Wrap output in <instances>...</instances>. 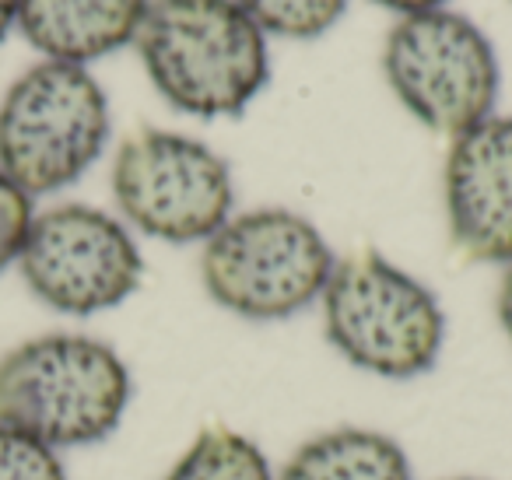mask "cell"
I'll return each instance as SVG.
<instances>
[{"instance_id":"cell-11","label":"cell","mask_w":512,"mask_h":480,"mask_svg":"<svg viewBox=\"0 0 512 480\" xmlns=\"http://www.w3.org/2000/svg\"><path fill=\"white\" fill-rule=\"evenodd\" d=\"M274 480H414V470L393 435L348 424L306 438Z\"/></svg>"},{"instance_id":"cell-19","label":"cell","mask_w":512,"mask_h":480,"mask_svg":"<svg viewBox=\"0 0 512 480\" xmlns=\"http://www.w3.org/2000/svg\"><path fill=\"white\" fill-rule=\"evenodd\" d=\"M446 480H481V477H446Z\"/></svg>"},{"instance_id":"cell-4","label":"cell","mask_w":512,"mask_h":480,"mask_svg":"<svg viewBox=\"0 0 512 480\" xmlns=\"http://www.w3.org/2000/svg\"><path fill=\"white\" fill-rule=\"evenodd\" d=\"M337 256L323 232L288 207L232 214L204 242L200 277L221 309L253 323H278L323 298Z\"/></svg>"},{"instance_id":"cell-5","label":"cell","mask_w":512,"mask_h":480,"mask_svg":"<svg viewBox=\"0 0 512 480\" xmlns=\"http://www.w3.org/2000/svg\"><path fill=\"white\" fill-rule=\"evenodd\" d=\"M109 99L74 64L29 67L0 99V172L32 200L78 183L106 151Z\"/></svg>"},{"instance_id":"cell-13","label":"cell","mask_w":512,"mask_h":480,"mask_svg":"<svg viewBox=\"0 0 512 480\" xmlns=\"http://www.w3.org/2000/svg\"><path fill=\"white\" fill-rule=\"evenodd\" d=\"M256 29L281 39H316L337 25L348 0H235Z\"/></svg>"},{"instance_id":"cell-14","label":"cell","mask_w":512,"mask_h":480,"mask_svg":"<svg viewBox=\"0 0 512 480\" xmlns=\"http://www.w3.org/2000/svg\"><path fill=\"white\" fill-rule=\"evenodd\" d=\"M0 480H71L53 445L0 424Z\"/></svg>"},{"instance_id":"cell-6","label":"cell","mask_w":512,"mask_h":480,"mask_svg":"<svg viewBox=\"0 0 512 480\" xmlns=\"http://www.w3.org/2000/svg\"><path fill=\"white\" fill-rule=\"evenodd\" d=\"M113 200L123 225L158 242H207L235 207L228 162L197 137L144 127L116 148Z\"/></svg>"},{"instance_id":"cell-8","label":"cell","mask_w":512,"mask_h":480,"mask_svg":"<svg viewBox=\"0 0 512 480\" xmlns=\"http://www.w3.org/2000/svg\"><path fill=\"white\" fill-rule=\"evenodd\" d=\"M15 267L46 309L78 319L123 305L144 281V256L130 228L88 204L39 211Z\"/></svg>"},{"instance_id":"cell-7","label":"cell","mask_w":512,"mask_h":480,"mask_svg":"<svg viewBox=\"0 0 512 480\" xmlns=\"http://www.w3.org/2000/svg\"><path fill=\"white\" fill-rule=\"evenodd\" d=\"M383 74L400 106L435 134L456 137L488 120L498 99V57L467 15L435 8L400 18L383 46Z\"/></svg>"},{"instance_id":"cell-2","label":"cell","mask_w":512,"mask_h":480,"mask_svg":"<svg viewBox=\"0 0 512 480\" xmlns=\"http://www.w3.org/2000/svg\"><path fill=\"white\" fill-rule=\"evenodd\" d=\"M134 396L127 361L88 333H39L0 354V424L57 452L99 445Z\"/></svg>"},{"instance_id":"cell-10","label":"cell","mask_w":512,"mask_h":480,"mask_svg":"<svg viewBox=\"0 0 512 480\" xmlns=\"http://www.w3.org/2000/svg\"><path fill=\"white\" fill-rule=\"evenodd\" d=\"M148 0H22L18 29L46 60L85 67L134 43Z\"/></svg>"},{"instance_id":"cell-16","label":"cell","mask_w":512,"mask_h":480,"mask_svg":"<svg viewBox=\"0 0 512 480\" xmlns=\"http://www.w3.org/2000/svg\"><path fill=\"white\" fill-rule=\"evenodd\" d=\"M495 312H498V323H502L505 337H509V344H512V263H509V267H505L502 281H498Z\"/></svg>"},{"instance_id":"cell-15","label":"cell","mask_w":512,"mask_h":480,"mask_svg":"<svg viewBox=\"0 0 512 480\" xmlns=\"http://www.w3.org/2000/svg\"><path fill=\"white\" fill-rule=\"evenodd\" d=\"M32 218H36L32 197L0 172V274L11 263H18L25 239H29Z\"/></svg>"},{"instance_id":"cell-12","label":"cell","mask_w":512,"mask_h":480,"mask_svg":"<svg viewBox=\"0 0 512 480\" xmlns=\"http://www.w3.org/2000/svg\"><path fill=\"white\" fill-rule=\"evenodd\" d=\"M267 452L249 435L232 428H204L183 456L172 463L165 480H274Z\"/></svg>"},{"instance_id":"cell-1","label":"cell","mask_w":512,"mask_h":480,"mask_svg":"<svg viewBox=\"0 0 512 480\" xmlns=\"http://www.w3.org/2000/svg\"><path fill=\"white\" fill-rule=\"evenodd\" d=\"M134 46L155 92L200 120L239 116L271 78L267 36L235 0H148Z\"/></svg>"},{"instance_id":"cell-18","label":"cell","mask_w":512,"mask_h":480,"mask_svg":"<svg viewBox=\"0 0 512 480\" xmlns=\"http://www.w3.org/2000/svg\"><path fill=\"white\" fill-rule=\"evenodd\" d=\"M18 4L22 0H0V43L11 32V25H18Z\"/></svg>"},{"instance_id":"cell-3","label":"cell","mask_w":512,"mask_h":480,"mask_svg":"<svg viewBox=\"0 0 512 480\" xmlns=\"http://www.w3.org/2000/svg\"><path fill=\"white\" fill-rule=\"evenodd\" d=\"M320 309L330 347L376 379H421L446 344V312L435 291L379 253L337 260Z\"/></svg>"},{"instance_id":"cell-17","label":"cell","mask_w":512,"mask_h":480,"mask_svg":"<svg viewBox=\"0 0 512 480\" xmlns=\"http://www.w3.org/2000/svg\"><path fill=\"white\" fill-rule=\"evenodd\" d=\"M379 8H386V11H397L400 18H407V15H421V11H435V8H442L446 0H376Z\"/></svg>"},{"instance_id":"cell-9","label":"cell","mask_w":512,"mask_h":480,"mask_svg":"<svg viewBox=\"0 0 512 480\" xmlns=\"http://www.w3.org/2000/svg\"><path fill=\"white\" fill-rule=\"evenodd\" d=\"M456 249L477 263H512V116L481 120L453 137L442 169Z\"/></svg>"}]
</instances>
